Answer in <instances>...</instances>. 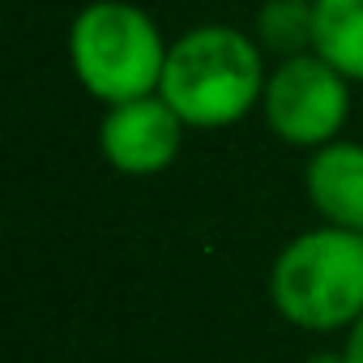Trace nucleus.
Here are the masks:
<instances>
[{
	"label": "nucleus",
	"mask_w": 363,
	"mask_h": 363,
	"mask_svg": "<svg viewBox=\"0 0 363 363\" xmlns=\"http://www.w3.org/2000/svg\"><path fill=\"white\" fill-rule=\"evenodd\" d=\"M342 354L346 363H363V316L346 329V342H342Z\"/></svg>",
	"instance_id": "1a4fd4ad"
},
{
	"label": "nucleus",
	"mask_w": 363,
	"mask_h": 363,
	"mask_svg": "<svg viewBox=\"0 0 363 363\" xmlns=\"http://www.w3.org/2000/svg\"><path fill=\"white\" fill-rule=\"evenodd\" d=\"M350 86L320 52L274 60L261 94L265 128L291 150H320L342 137L350 120Z\"/></svg>",
	"instance_id": "20e7f679"
},
{
	"label": "nucleus",
	"mask_w": 363,
	"mask_h": 363,
	"mask_svg": "<svg viewBox=\"0 0 363 363\" xmlns=\"http://www.w3.org/2000/svg\"><path fill=\"white\" fill-rule=\"evenodd\" d=\"M252 35H257L261 52L274 60L316 52V5L312 0H265L257 9Z\"/></svg>",
	"instance_id": "6e6552de"
},
{
	"label": "nucleus",
	"mask_w": 363,
	"mask_h": 363,
	"mask_svg": "<svg viewBox=\"0 0 363 363\" xmlns=\"http://www.w3.org/2000/svg\"><path fill=\"white\" fill-rule=\"evenodd\" d=\"M269 56L252 30L206 22L171 39L158 94L175 107L189 128H231L261 111Z\"/></svg>",
	"instance_id": "f257e3e1"
},
{
	"label": "nucleus",
	"mask_w": 363,
	"mask_h": 363,
	"mask_svg": "<svg viewBox=\"0 0 363 363\" xmlns=\"http://www.w3.org/2000/svg\"><path fill=\"white\" fill-rule=\"evenodd\" d=\"M308 363H346V354H342V346H337V350H316Z\"/></svg>",
	"instance_id": "9d476101"
},
{
	"label": "nucleus",
	"mask_w": 363,
	"mask_h": 363,
	"mask_svg": "<svg viewBox=\"0 0 363 363\" xmlns=\"http://www.w3.org/2000/svg\"><path fill=\"white\" fill-rule=\"evenodd\" d=\"M312 5H316V0H312Z\"/></svg>",
	"instance_id": "9b49d317"
},
{
	"label": "nucleus",
	"mask_w": 363,
	"mask_h": 363,
	"mask_svg": "<svg viewBox=\"0 0 363 363\" xmlns=\"http://www.w3.org/2000/svg\"><path fill=\"white\" fill-rule=\"evenodd\" d=\"M316 52L363 86V0H316Z\"/></svg>",
	"instance_id": "0eeeda50"
},
{
	"label": "nucleus",
	"mask_w": 363,
	"mask_h": 363,
	"mask_svg": "<svg viewBox=\"0 0 363 363\" xmlns=\"http://www.w3.org/2000/svg\"><path fill=\"white\" fill-rule=\"evenodd\" d=\"M167 52L171 39L133 0H90L69 22V69L103 107L158 94Z\"/></svg>",
	"instance_id": "7ed1b4c3"
},
{
	"label": "nucleus",
	"mask_w": 363,
	"mask_h": 363,
	"mask_svg": "<svg viewBox=\"0 0 363 363\" xmlns=\"http://www.w3.org/2000/svg\"><path fill=\"white\" fill-rule=\"evenodd\" d=\"M274 312L303 333H346L363 316V235L316 223L269 265Z\"/></svg>",
	"instance_id": "f03ea898"
},
{
	"label": "nucleus",
	"mask_w": 363,
	"mask_h": 363,
	"mask_svg": "<svg viewBox=\"0 0 363 363\" xmlns=\"http://www.w3.org/2000/svg\"><path fill=\"white\" fill-rule=\"evenodd\" d=\"M189 124L175 116V107L162 94H141L116 107H103L99 120V154L107 158L111 171L145 179L167 171L179 150H184Z\"/></svg>",
	"instance_id": "39448f33"
},
{
	"label": "nucleus",
	"mask_w": 363,
	"mask_h": 363,
	"mask_svg": "<svg viewBox=\"0 0 363 363\" xmlns=\"http://www.w3.org/2000/svg\"><path fill=\"white\" fill-rule=\"evenodd\" d=\"M303 193L316 223L363 235V141L337 137L308 154Z\"/></svg>",
	"instance_id": "423d86ee"
}]
</instances>
